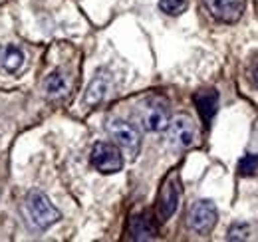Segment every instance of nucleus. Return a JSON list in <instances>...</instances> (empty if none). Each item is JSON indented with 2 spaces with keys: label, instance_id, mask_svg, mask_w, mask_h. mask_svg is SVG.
Returning a JSON list of instances; mask_svg holds the SVG:
<instances>
[{
  "label": "nucleus",
  "instance_id": "f257e3e1",
  "mask_svg": "<svg viewBox=\"0 0 258 242\" xmlns=\"http://www.w3.org/2000/svg\"><path fill=\"white\" fill-rule=\"evenodd\" d=\"M26 214L36 228H48L56 224L62 214L50 203V199L42 191H32L26 197Z\"/></svg>",
  "mask_w": 258,
  "mask_h": 242
},
{
  "label": "nucleus",
  "instance_id": "f03ea898",
  "mask_svg": "<svg viewBox=\"0 0 258 242\" xmlns=\"http://www.w3.org/2000/svg\"><path fill=\"white\" fill-rule=\"evenodd\" d=\"M179 199H181V179H179V173L177 171H171L165 181H163L161 189H159V195H157V220L159 222H167L179 207Z\"/></svg>",
  "mask_w": 258,
  "mask_h": 242
},
{
  "label": "nucleus",
  "instance_id": "7ed1b4c3",
  "mask_svg": "<svg viewBox=\"0 0 258 242\" xmlns=\"http://www.w3.org/2000/svg\"><path fill=\"white\" fill-rule=\"evenodd\" d=\"M107 133L113 139V143L127 157H131V159L137 157V153L141 149V135H139V129L133 123L123 119L109 121L107 123Z\"/></svg>",
  "mask_w": 258,
  "mask_h": 242
},
{
  "label": "nucleus",
  "instance_id": "20e7f679",
  "mask_svg": "<svg viewBox=\"0 0 258 242\" xmlns=\"http://www.w3.org/2000/svg\"><path fill=\"white\" fill-rule=\"evenodd\" d=\"M219 218V211L213 201H197L187 212V226L195 234H209Z\"/></svg>",
  "mask_w": 258,
  "mask_h": 242
},
{
  "label": "nucleus",
  "instance_id": "39448f33",
  "mask_svg": "<svg viewBox=\"0 0 258 242\" xmlns=\"http://www.w3.org/2000/svg\"><path fill=\"white\" fill-rule=\"evenodd\" d=\"M92 165L103 175H113L123 169V155L115 143L99 141L92 149Z\"/></svg>",
  "mask_w": 258,
  "mask_h": 242
},
{
  "label": "nucleus",
  "instance_id": "423d86ee",
  "mask_svg": "<svg viewBox=\"0 0 258 242\" xmlns=\"http://www.w3.org/2000/svg\"><path fill=\"white\" fill-rule=\"evenodd\" d=\"M139 121L143 125L145 131H151V133H159L165 131L169 127V109H167V103L163 99H149L141 111H139Z\"/></svg>",
  "mask_w": 258,
  "mask_h": 242
},
{
  "label": "nucleus",
  "instance_id": "0eeeda50",
  "mask_svg": "<svg viewBox=\"0 0 258 242\" xmlns=\"http://www.w3.org/2000/svg\"><path fill=\"white\" fill-rule=\"evenodd\" d=\"M169 143L177 149H189L197 141V127L189 115H177L169 121Z\"/></svg>",
  "mask_w": 258,
  "mask_h": 242
},
{
  "label": "nucleus",
  "instance_id": "6e6552de",
  "mask_svg": "<svg viewBox=\"0 0 258 242\" xmlns=\"http://www.w3.org/2000/svg\"><path fill=\"white\" fill-rule=\"evenodd\" d=\"M203 4L213 18L225 24L238 22L246 8V0H203Z\"/></svg>",
  "mask_w": 258,
  "mask_h": 242
},
{
  "label": "nucleus",
  "instance_id": "1a4fd4ad",
  "mask_svg": "<svg viewBox=\"0 0 258 242\" xmlns=\"http://www.w3.org/2000/svg\"><path fill=\"white\" fill-rule=\"evenodd\" d=\"M127 238L137 240V242H145V240L157 238V224H155V220L151 218V214L139 212V214H133V216L129 218Z\"/></svg>",
  "mask_w": 258,
  "mask_h": 242
},
{
  "label": "nucleus",
  "instance_id": "9d476101",
  "mask_svg": "<svg viewBox=\"0 0 258 242\" xmlns=\"http://www.w3.org/2000/svg\"><path fill=\"white\" fill-rule=\"evenodd\" d=\"M193 101L195 105H197V111H199L203 123L209 127L213 123V119H215L217 111H219V91L211 90V88L197 91L193 95Z\"/></svg>",
  "mask_w": 258,
  "mask_h": 242
},
{
  "label": "nucleus",
  "instance_id": "9b49d317",
  "mask_svg": "<svg viewBox=\"0 0 258 242\" xmlns=\"http://www.w3.org/2000/svg\"><path fill=\"white\" fill-rule=\"evenodd\" d=\"M68 91H70V80H68V76H66L64 72H60V70L52 72L44 80V93H46L48 99H54V101L64 99L66 95H68Z\"/></svg>",
  "mask_w": 258,
  "mask_h": 242
},
{
  "label": "nucleus",
  "instance_id": "f8f14e48",
  "mask_svg": "<svg viewBox=\"0 0 258 242\" xmlns=\"http://www.w3.org/2000/svg\"><path fill=\"white\" fill-rule=\"evenodd\" d=\"M24 52L22 48L14 46V44H6V46H0V70L8 72V74H16L22 66H24Z\"/></svg>",
  "mask_w": 258,
  "mask_h": 242
},
{
  "label": "nucleus",
  "instance_id": "ddd939ff",
  "mask_svg": "<svg viewBox=\"0 0 258 242\" xmlns=\"http://www.w3.org/2000/svg\"><path fill=\"white\" fill-rule=\"evenodd\" d=\"M107 91H109V78L105 74H97L96 78L90 82L86 95H84V101L88 105H99L105 97H107Z\"/></svg>",
  "mask_w": 258,
  "mask_h": 242
},
{
  "label": "nucleus",
  "instance_id": "4468645a",
  "mask_svg": "<svg viewBox=\"0 0 258 242\" xmlns=\"http://www.w3.org/2000/svg\"><path fill=\"white\" fill-rule=\"evenodd\" d=\"M159 8L169 16H179L187 8V0H159Z\"/></svg>",
  "mask_w": 258,
  "mask_h": 242
},
{
  "label": "nucleus",
  "instance_id": "2eb2a0df",
  "mask_svg": "<svg viewBox=\"0 0 258 242\" xmlns=\"http://www.w3.org/2000/svg\"><path fill=\"white\" fill-rule=\"evenodd\" d=\"M258 171V153L256 155H244L238 163V173L240 175H254Z\"/></svg>",
  "mask_w": 258,
  "mask_h": 242
},
{
  "label": "nucleus",
  "instance_id": "dca6fc26",
  "mask_svg": "<svg viewBox=\"0 0 258 242\" xmlns=\"http://www.w3.org/2000/svg\"><path fill=\"white\" fill-rule=\"evenodd\" d=\"M250 236V226L246 222H234L228 228V240H246Z\"/></svg>",
  "mask_w": 258,
  "mask_h": 242
},
{
  "label": "nucleus",
  "instance_id": "f3484780",
  "mask_svg": "<svg viewBox=\"0 0 258 242\" xmlns=\"http://www.w3.org/2000/svg\"><path fill=\"white\" fill-rule=\"evenodd\" d=\"M252 82H254V86L258 88V60L254 62V66H252Z\"/></svg>",
  "mask_w": 258,
  "mask_h": 242
}]
</instances>
